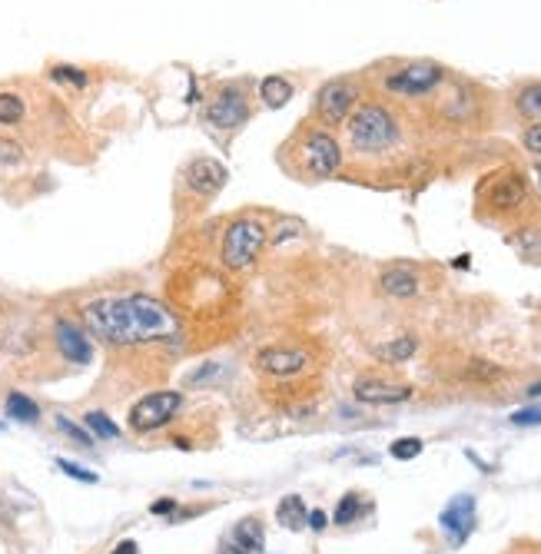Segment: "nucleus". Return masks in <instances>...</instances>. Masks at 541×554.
<instances>
[{
    "mask_svg": "<svg viewBox=\"0 0 541 554\" xmlns=\"http://www.w3.org/2000/svg\"><path fill=\"white\" fill-rule=\"evenodd\" d=\"M522 146H525V150L532 153V156H538V160H541V120L532 123V127H528V130L522 133Z\"/></svg>",
    "mask_w": 541,
    "mask_h": 554,
    "instance_id": "c756f323",
    "label": "nucleus"
},
{
    "mask_svg": "<svg viewBox=\"0 0 541 554\" xmlns=\"http://www.w3.org/2000/svg\"><path fill=\"white\" fill-rule=\"evenodd\" d=\"M137 551H140V548H137V541H130V538H127V541H120V545L113 548L110 554H137Z\"/></svg>",
    "mask_w": 541,
    "mask_h": 554,
    "instance_id": "2f4dec72",
    "label": "nucleus"
},
{
    "mask_svg": "<svg viewBox=\"0 0 541 554\" xmlns=\"http://www.w3.org/2000/svg\"><path fill=\"white\" fill-rule=\"evenodd\" d=\"M256 365L266 375H276V379H289V375H299L309 365V352L296 349V346H269L256 352Z\"/></svg>",
    "mask_w": 541,
    "mask_h": 554,
    "instance_id": "9b49d317",
    "label": "nucleus"
},
{
    "mask_svg": "<svg viewBox=\"0 0 541 554\" xmlns=\"http://www.w3.org/2000/svg\"><path fill=\"white\" fill-rule=\"evenodd\" d=\"M359 402L366 405H395V402H405L412 399V389L402 382H389V379H359L352 385Z\"/></svg>",
    "mask_w": 541,
    "mask_h": 554,
    "instance_id": "4468645a",
    "label": "nucleus"
},
{
    "mask_svg": "<svg viewBox=\"0 0 541 554\" xmlns=\"http://www.w3.org/2000/svg\"><path fill=\"white\" fill-rule=\"evenodd\" d=\"M535 180H538V190H541V160L535 163Z\"/></svg>",
    "mask_w": 541,
    "mask_h": 554,
    "instance_id": "f704fd0d",
    "label": "nucleus"
},
{
    "mask_svg": "<svg viewBox=\"0 0 541 554\" xmlns=\"http://www.w3.org/2000/svg\"><path fill=\"white\" fill-rule=\"evenodd\" d=\"M442 80H445L442 64H435V60H409L399 70H392L382 87L395 93V97L415 100V97H429Z\"/></svg>",
    "mask_w": 541,
    "mask_h": 554,
    "instance_id": "423d86ee",
    "label": "nucleus"
},
{
    "mask_svg": "<svg viewBox=\"0 0 541 554\" xmlns=\"http://www.w3.org/2000/svg\"><path fill=\"white\" fill-rule=\"evenodd\" d=\"M515 113L522 120H541V80H532L515 90Z\"/></svg>",
    "mask_w": 541,
    "mask_h": 554,
    "instance_id": "6ab92c4d",
    "label": "nucleus"
},
{
    "mask_svg": "<svg viewBox=\"0 0 541 554\" xmlns=\"http://www.w3.org/2000/svg\"><path fill=\"white\" fill-rule=\"evenodd\" d=\"M83 425H87L97 438H103V442L120 438V428H117V422H113L107 412H87V415H83Z\"/></svg>",
    "mask_w": 541,
    "mask_h": 554,
    "instance_id": "5701e85b",
    "label": "nucleus"
},
{
    "mask_svg": "<svg viewBox=\"0 0 541 554\" xmlns=\"http://www.w3.org/2000/svg\"><path fill=\"white\" fill-rule=\"evenodd\" d=\"M276 518H279V525L289 528V531H303L309 525V508L299 495H286L276 505Z\"/></svg>",
    "mask_w": 541,
    "mask_h": 554,
    "instance_id": "a211bd4d",
    "label": "nucleus"
},
{
    "mask_svg": "<svg viewBox=\"0 0 541 554\" xmlns=\"http://www.w3.org/2000/svg\"><path fill=\"white\" fill-rule=\"evenodd\" d=\"M54 339H57V349H60V355H64V359L77 362V365H87V362L93 359V346H90L87 332H83V329L77 326V322L57 319Z\"/></svg>",
    "mask_w": 541,
    "mask_h": 554,
    "instance_id": "ddd939ff",
    "label": "nucleus"
},
{
    "mask_svg": "<svg viewBox=\"0 0 541 554\" xmlns=\"http://www.w3.org/2000/svg\"><path fill=\"white\" fill-rule=\"evenodd\" d=\"M309 525L316 531H322V528H326V515H322V511H309Z\"/></svg>",
    "mask_w": 541,
    "mask_h": 554,
    "instance_id": "72a5a7b5",
    "label": "nucleus"
},
{
    "mask_svg": "<svg viewBox=\"0 0 541 554\" xmlns=\"http://www.w3.org/2000/svg\"><path fill=\"white\" fill-rule=\"evenodd\" d=\"M286 166L306 180H329L342 166V143L326 127H299L286 143Z\"/></svg>",
    "mask_w": 541,
    "mask_h": 554,
    "instance_id": "f03ea898",
    "label": "nucleus"
},
{
    "mask_svg": "<svg viewBox=\"0 0 541 554\" xmlns=\"http://www.w3.org/2000/svg\"><path fill=\"white\" fill-rule=\"evenodd\" d=\"M293 80L279 77V73H273V77H263V83H259V100H263V107L269 110H283L289 100H293Z\"/></svg>",
    "mask_w": 541,
    "mask_h": 554,
    "instance_id": "f3484780",
    "label": "nucleus"
},
{
    "mask_svg": "<svg viewBox=\"0 0 541 554\" xmlns=\"http://www.w3.org/2000/svg\"><path fill=\"white\" fill-rule=\"evenodd\" d=\"M27 117V103L14 90H0V127H20Z\"/></svg>",
    "mask_w": 541,
    "mask_h": 554,
    "instance_id": "aec40b11",
    "label": "nucleus"
},
{
    "mask_svg": "<svg viewBox=\"0 0 541 554\" xmlns=\"http://www.w3.org/2000/svg\"><path fill=\"white\" fill-rule=\"evenodd\" d=\"M415 349H419V342H415L412 336H399L386 342V346H376V359L379 362H389V365H399V362H409Z\"/></svg>",
    "mask_w": 541,
    "mask_h": 554,
    "instance_id": "412c9836",
    "label": "nucleus"
},
{
    "mask_svg": "<svg viewBox=\"0 0 541 554\" xmlns=\"http://www.w3.org/2000/svg\"><path fill=\"white\" fill-rule=\"evenodd\" d=\"M515 425H541V409H522L512 415Z\"/></svg>",
    "mask_w": 541,
    "mask_h": 554,
    "instance_id": "7c9ffc66",
    "label": "nucleus"
},
{
    "mask_svg": "<svg viewBox=\"0 0 541 554\" xmlns=\"http://www.w3.org/2000/svg\"><path fill=\"white\" fill-rule=\"evenodd\" d=\"M226 180H230V173H226V166L220 160H213V156H193V160L183 166V186L203 203L220 196Z\"/></svg>",
    "mask_w": 541,
    "mask_h": 554,
    "instance_id": "1a4fd4ad",
    "label": "nucleus"
},
{
    "mask_svg": "<svg viewBox=\"0 0 541 554\" xmlns=\"http://www.w3.org/2000/svg\"><path fill=\"white\" fill-rule=\"evenodd\" d=\"M389 452H392V458H399V462H409V458L422 455V438H399Z\"/></svg>",
    "mask_w": 541,
    "mask_h": 554,
    "instance_id": "cd10ccee",
    "label": "nucleus"
},
{
    "mask_svg": "<svg viewBox=\"0 0 541 554\" xmlns=\"http://www.w3.org/2000/svg\"><path fill=\"white\" fill-rule=\"evenodd\" d=\"M57 428H60V432H64V435L74 438V442H77V445H83V448H90V445H93V438H90L87 432H83V428H80L77 422H70L67 415H57Z\"/></svg>",
    "mask_w": 541,
    "mask_h": 554,
    "instance_id": "c85d7f7f",
    "label": "nucleus"
},
{
    "mask_svg": "<svg viewBox=\"0 0 541 554\" xmlns=\"http://www.w3.org/2000/svg\"><path fill=\"white\" fill-rule=\"evenodd\" d=\"M266 545V531L259 518L236 521L233 531L226 535V554H259Z\"/></svg>",
    "mask_w": 541,
    "mask_h": 554,
    "instance_id": "2eb2a0df",
    "label": "nucleus"
},
{
    "mask_svg": "<svg viewBox=\"0 0 541 554\" xmlns=\"http://www.w3.org/2000/svg\"><path fill=\"white\" fill-rule=\"evenodd\" d=\"M20 163H24V150H20V143L0 137V166H4V170H14V166H20Z\"/></svg>",
    "mask_w": 541,
    "mask_h": 554,
    "instance_id": "a878e982",
    "label": "nucleus"
},
{
    "mask_svg": "<svg viewBox=\"0 0 541 554\" xmlns=\"http://www.w3.org/2000/svg\"><path fill=\"white\" fill-rule=\"evenodd\" d=\"M359 515H362V495H359V491H349V495L336 505V515H332V521H336V525H349V521H356Z\"/></svg>",
    "mask_w": 541,
    "mask_h": 554,
    "instance_id": "b1692460",
    "label": "nucleus"
},
{
    "mask_svg": "<svg viewBox=\"0 0 541 554\" xmlns=\"http://www.w3.org/2000/svg\"><path fill=\"white\" fill-rule=\"evenodd\" d=\"M359 97H362V87L359 80L352 77H336L329 83H322L319 93H316V120L319 127H342L352 110L359 107Z\"/></svg>",
    "mask_w": 541,
    "mask_h": 554,
    "instance_id": "39448f33",
    "label": "nucleus"
},
{
    "mask_svg": "<svg viewBox=\"0 0 541 554\" xmlns=\"http://www.w3.org/2000/svg\"><path fill=\"white\" fill-rule=\"evenodd\" d=\"M166 511H176V501L163 498V501H156V505H153V515H166Z\"/></svg>",
    "mask_w": 541,
    "mask_h": 554,
    "instance_id": "473e14b6",
    "label": "nucleus"
},
{
    "mask_svg": "<svg viewBox=\"0 0 541 554\" xmlns=\"http://www.w3.org/2000/svg\"><path fill=\"white\" fill-rule=\"evenodd\" d=\"M482 203L498 216H512L528 203V183L522 173L498 170L482 183Z\"/></svg>",
    "mask_w": 541,
    "mask_h": 554,
    "instance_id": "0eeeda50",
    "label": "nucleus"
},
{
    "mask_svg": "<svg viewBox=\"0 0 541 554\" xmlns=\"http://www.w3.org/2000/svg\"><path fill=\"white\" fill-rule=\"evenodd\" d=\"M249 120V100L239 87H226L206 107V123L216 130H239Z\"/></svg>",
    "mask_w": 541,
    "mask_h": 554,
    "instance_id": "9d476101",
    "label": "nucleus"
},
{
    "mask_svg": "<svg viewBox=\"0 0 541 554\" xmlns=\"http://www.w3.org/2000/svg\"><path fill=\"white\" fill-rule=\"evenodd\" d=\"M183 405V395L180 392H150L143 395V399L130 409V428L140 435L147 432H156V428L170 425L176 412H180Z\"/></svg>",
    "mask_w": 541,
    "mask_h": 554,
    "instance_id": "6e6552de",
    "label": "nucleus"
},
{
    "mask_svg": "<svg viewBox=\"0 0 541 554\" xmlns=\"http://www.w3.org/2000/svg\"><path fill=\"white\" fill-rule=\"evenodd\" d=\"M346 137L352 153L359 156H382L399 146L402 127L399 117L386 107V103H362L352 110V117L346 120Z\"/></svg>",
    "mask_w": 541,
    "mask_h": 554,
    "instance_id": "7ed1b4c3",
    "label": "nucleus"
},
{
    "mask_svg": "<svg viewBox=\"0 0 541 554\" xmlns=\"http://www.w3.org/2000/svg\"><path fill=\"white\" fill-rule=\"evenodd\" d=\"M50 77H54L57 83H64V87H74V90H83L87 87V73L77 70V67H70V64H57L54 70H50Z\"/></svg>",
    "mask_w": 541,
    "mask_h": 554,
    "instance_id": "393cba45",
    "label": "nucleus"
},
{
    "mask_svg": "<svg viewBox=\"0 0 541 554\" xmlns=\"http://www.w3.org/2000/svg\"><path fill=\"white\" fill-rule=\"evenodd\" d=\"M528 395H541V382H538V385H532V389H528Z\"/></svg>",
    "mask_w": 541,
    "mask_h": 554,
    "instance_id": "c9c22d12",
    "label": "nucleus"
},
{
    "mask_svg": "<svg viewBox=\"0 0 541 554\" xmlns=\"http://www.w3.org/2000/svg\"><path fill=\"white\" fill-rule=\"evenodd\" d=\"M57 468H60L64 475L77 478V482H83V485H97V482H100L97 472H90V468H80L77 462H70V458H57Z\"/></svg>",
    "mask_w": 541,
    "mask_h": 554,
    "instance_id": "bb28decb",
    "label": "nucleus"
},
{
    "mask_svg": "<svg viewBox=\"0 0 541 554\" xmlns=\"http://www.w3.org/2000/svg\"><path fill=\"white\" fill-rule=\"evenodd\" d=\"M83 326L113 346H143V342H173L180 319L150 296H100L80 306Z\"/></svg>",
    "mask_w": 541,
    "mask_h": 554,
    "instance_id": "f257e3e1",
    "label": "nucleus"
},
{
    "mask_svg": "<svg viewBox=\"0 0 541 554\" xmlns=\"http://www.w3.org/2000/svg\"><path fill=\"white\" fill-rule=\"evenodd\" d=\"M269 246V226L259 216H239L226 226L223 233V263L233 269V273H243L259 259V253Z\"/></svg>",
    "mask_w": 541,
    "mask_h": 554,
    "instance_id": "20e7f679",
    "label": "nucleus"
},
{
    "mask_svg": "<svg viewBox=\"0 0 541 554\" xmlns=\"http://www.w3.org/2000/svg\"><path fill=\"white\" fill-rule=\"evenodd\" d=\"M7 418H17V422H37L40 418V405L34 399H27L24 392H10L4 402Z\"/></svg>",
    "mask_w": 541,
    "mask_h": 554,
    "instance_id": "4be33fe9",
    "label": "nucleus"
},
{
    "mask_svg": "<svg viewBox=\"0 0 541 554\" xmlns=\"http://www.w3.org/2000/svg\"><path fill=\"white\" fill-rule=\"evenodd\" d=\"M379 289L386 292L389 299H415L422 289V279L409 266H389L386 273L379 276Z\"/></svg>",
    "mask_w": 541,
    "mask_h": 554,
    "instance_id": "dca6fc26",
    "label": "nucleus"
},
{
    "mask_svg": "<svg viewBox=\"0 0 541 554\" xmlns=\"http://www.w3.org/2000/svg\"><path fill=\"white\" fill-rule=\"evenodd\" d=\"M442 528L445 535L452 538V545H462V541L472 535L475 528V498L472 495H459L449 501V508L442 511Z\"/></svg>",
    "mask_w": 541,
    "mask_h": 554,
    "instance_id": "f8f14e48",
    "label": "nucleus"
}]
</instances>
